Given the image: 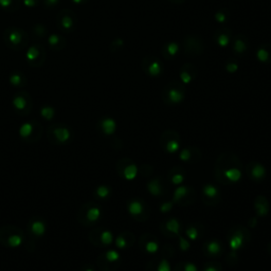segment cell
Here are the masks:
<instances>
[{
    "mask_svg": "<svg viewBox=\"0 0 271 271\" xmlns=\"http://www.w3.org/2000/svg\"><path fill=\"white\" fill-rule=\"evenodd\" d=\"M183 271H198V269H197L195 264L189 262V263H185L183 265Z\"/></svg>",
    "mask_w": 271,
    "mask_h": 271,
    "instance_id": "816d5d0a",
    "label": "cell"
},
{
    "mask_svg": "<svg viewBox=\"0 0 271 271\" xmlns=\"http://www.w3.org/2000/svg\"><path fill=\"white\" fill-rule=\"evenodd\" d=\"M48 138L53 144H63L70 140L71 131L64 123H55L49 127Z\"/></svg>",
    "mask_w": 271,
    "mask_h": 271,
    "instance_id": "30bf717a",
    "label": "cell"
},
{
    "mask_svg": "<svg viewBox=\"0 0 271 271\" xmlns=\"http://www.w3.org/2000/svg\"><path fill=\"white\" fill-rule=\"evenodd\" d=\"M158 271H170L169 264L166 260H162L158 265Z\"/></svg>",
    "mask_w": 271,
    "mask_h": 271,
    "instance_id": "681fc988",
    "label": "cell"
},
{
    "mask_svg": "<svg viewBox=\"0 0 271 271\" xmlns=\"http://www.w3.org/2000/svg\"><path fill=\"white\" fill-rule=\"evenodd\" d=\"M141 68L151 78H159L163 73V63L153 55H147L142 60Z\"/></svg>",
    "mask_w": 271,
    "mask_h": 271,
    "instance_id": "8fae6325",
    "label": "cell"
},
{
    "mask_svg": "<svg viewBox=\"0 0 271 271\" xmlns=\"http://www.w3.org/2000/svg\"><path fill=\"white\" fill-rule=\"evenodd\" d=\"M71 2H72L77 6H82V5L89 3V0H71Z\"/></svg>",
    "mask_w": 271,
    "mask_h": 271,
    "instance_id": "f5cc1de1",
    "label": "cell"
},
{
    "mask_svg": "<svg viewBox=\"0 0 271 271\" xmlns=\"http://www.w3.org/2000/svg\"><path fill=\"white\" fill-rule=\"evenodd\" d=\"M116 246L119 249H125L128 246V239L125 237V234H120L116 239Z\"/></svg>",
    "mask_w": 271,
    "mask_h": 271,
    "instance_id": "60d3db41",
    "label": "cell"
},
{
    "mask_svg": "<svg viewBox=\"0 0 271 271\" xmlns=\"http://www.w3.org/2000/svg\"><path fill=\"white\" fill-rule=\"evenodd\" d=\"M47 42L49 48L55 52L63 51L67 46V40L65 36L59 33L49 34L47 37Z\"/></svg>",
    "mask_w": 271,
    "mask_h": 271,
    "instance_id": "d6986e66",
    "label": "cell"
},
{
    "mask_svg": "<svg viewBox=\"0 0 271 271\" xmlns=\"http://www.w3.org/2000/svg\"><path fill=\"white\" fill-rule=\"evenodd\" d=\"M21 3L28 9H34L40 4V0H21Z\"/></svg>",
    "mask_w": 271,
    "mask_h": 271,
    "instance_id": "bcb514c9",
    "label": "cell"
},
{
    "mask_svg": "<svg viewBox=\"0 0 271 271\" xmlns=\"http://www.w3.org/2000/svg\"><path fill=\"white\" fill-rule=\"evenodd\" d=\"M32 35L37 39L46 38L49 35V29L45 23H36L32 27L31 29Z\"/></svg>",
    "mask_w": 271,
    "mask_h": 271,
    "instance_id": "83f0119b",
    "label": "cell"
},
{
    "mask_svg": "<svg viewBox=\"0 0 271 271\" xmlns=\"http://www.w3.org/2000/svg\"><path fill=\"white\" fill-rule=\"evenodd\" d=\"M230 18V13L227 9H219L214 14V19L217 21L219 24H225Z\"/></svg>",
    "mask_w": 271,
    "mask_h": 271,
    "instance_id": "d6a6232c",
    "label": "cell"
},
{
    "mask_svg": "<svg viewBox=\"0 0 271 271\" xmlns=\"http://www.w3.org/2000/svg\"><path fill=\"white\" fill-rule=\"evenodd\" d=\"M219 174L225 178L227 182H238L241 179V170H240V164L237 163L233 166H229L227 168H221L219 170Z\"/></svg>",
    "mask_w": 271,
    "mask_h": 271,
    "instance_id": "ac0fdd59",
    "label": "cell"
},
{
    "mask_svg": "<svg viewBox=\"0 0 271 271\" xmlns=\"http://www.w3.org/2000/svg\"><path fill=\"white\" fill-rule=\"evenodd\" d=\"M254 207H255V211H256V214H258V216L264 217L268 214L269 205H268V202L265 197L260 196V197L256 198Z\"/></svg>",
    "mask_w": 271,
    "mask_h": 271,
    "instance_id": "484cf974",
    "label": "cell"
},
{
    "mask_svg": "<svg viewBox=\"0 0 271 271\" xmlns=\"http://www.w3.org/2000/svg\"><path fill=\"white\" fill-rule=\"evenodd\" d=\"M173 203H174V202H166V203L162 204L161 207H160V211H161L162 213H167V212H169L170 210H172V208H173Z\"/></svg>",
    "mask_w": 271,
    "mask_h": 271,
    "instance_id": "c3c4849f",
    "label": "cell"
},
{
    "mask_svg": "<svg viewBox=\"0 0 271 271\" xmlns=\"http://www.w3.org/2000/svg\"><path fill=\"white\" fill-rule=\"evenodd\" d=\"M100 128H101L103 134L110 136L116 132L117 124H116V121L111 118H104L100 121Z\"/></svg>",
    "mask_w": 271,
    "mask_h": 271,
    "instance_id": "d4e9b609",
    "label": "cell"
},
{
    "mask_svg": "<svg viewBox=\"0 0 271 271\" xmlns=\"http://www.w3.org/2000/svg\"><path fill=\"white\" fill-rule=\"evenodd\" d=\"M244 241H245L244 234H242L240 231H237L231 234L229 238V246L232 251H237L240 249V247H242Z\"/></svg>",
    "mask_w": 271,
    "mask_h": 271,
    "instance_id": "4316f807",
    "label": "cell"
},
{
    "mask_svg": "<svg viewBox=\"0 0 271 271\" xmlns=\"http://www.w3.org/2000/svg\"><path fill=\"white\" fill-rule=\"evenodd\" d=\"M192 158V151L191 149H184L180 153V160L182 161H190Z\"/></svg>",
    "mask_w": 271,
    "mask_h": 271,
    "instance_id": "ee69618b",
    "label": "cell"
},
{
    "mask_svg": "<svg viewBox=\"0 0 271 271\" xmlns=\"http://www.w3.org/2000/svg\"><path fill=\"white\" fill-rule=\"evenodd\" d=\"M248 172H249V176L254 181L263 180L265 175H266V169H265L264 165L261 164V163H258V162H254V163L249 164Z\"/></svg>",
    "mask_w": 271,
    "mask_h": 271,
    "instance_id": "7402d4cb",
    "label": "cell"
},
{
    "mask_svg": "<svg viewBox=\"0 0 271 271\" xmlns=\"http://www.w3.org/2000/svg\"><path fill=\"white\" fill-rule=\"evenodd\" d=\"M180 149V142L178 137L176 136V138L173 137H166V143L164 145V150L169 153V154H174L176 152H178Z\"/></svg>",
    "mask_w": 271,
    "mask_h": 271,
    "instance_id": "1f68e13d",
    "label": "cell"
},
{
    "mask_svg": "<svg viewBox=\"0 0 271 271\" xmlns=\"http://www.w3.org/2000/svg\"><path fill=\"white\" fill-rule=\"evenodd\" d=\"M21 0H0V8L6 12H15L21 6Z\"/></svg>",
    "mask_w": 271,
    "mask_h": 271,
    "instance_id": "f546056e",
    "label": "cell"
},
{
    "mask_svg": "<svg viewBox=\"0 0 271 271\" xmlns=\"http://www.w3.org/2000/svg\"><path fill=\"white\" fill-rule=\"evenodd\" d=\"M185 233H187L188 237L191 240H196L198 238V230L196 229L195 227H193V226L192 227H189L188 229H187V232H185Z\"/></svg>",
    "mask_w": 271,
    "mask_h": 271,
    "instance_id": "f6af8a7d",
    "label": "cell"
},
{
    "mask_svg": "<svg viewBox=\"0 0 271 271\" xmlns=\"http://www.w3.org/2000/svg\"><path fill=\"white\" fill-rule=\"evenodd\" d=\"M127 209H128V212H130L131 215H133L134 217H139L144 213L145 207L141 201H137V199H135V201H132V202L128 203Z\"/></svg>",
    "mask_w": 271,
    "mask_h": 271,
    "instance_id": "cb8c5ba5",
    "label": "cell"
},
{
    "mask_svg": "<svg viewBox=\"0 0 271 271\" xmlns=\"http://www.w3.org/2000/svg\"><path fill=\"white\" fill-rule=\"evenodd\" d=\"M191 190L188 188V187H183V185H181V187H179L175 193H174V199H173V202L175 203H179L182 201V199L184 198H187L188 195L190 194Z\"/></svg>",
    "mask_w": 271,
    "mask_h": 271,
    "instance_id": "e575fe53",
    "label": "cell"
},
{
    "mask_svg": "<svg viewBox=\"0 0 271 271\" xmlns=\"http://www.w3.org/2000/svg\"><path fill=\"white\" fill-rule=\"evenodd\" d=\"M184 180V175L182 173H175L172 175V178H170V181H172L173 184H181Z\"/></svg>",
    "mask_w": 271,
    "mask_h": 271,
    "instance_id": "7dc6e473",
    "label": "cell"
},
{
    "mask_svg": "<svg viewBox=\"0 0 271 271\" xmlns=\"http://www.w3.org/2000/svg\"><path fill=\"white\" fill-rule=\"evenodd\" d=\"M124 47V40L122 38H116L110 44V50L112 52H117L120 51Z\"/></svg>",
    "mask_w": 271,
    "mask_h": 271,
    "instance_id": "ab89813d",
    "label": "cell"
},
{
    "mask_svg": "<svg viewBox=\"0 0 271 271\" xmlns=\"http://www.w3.org/2000/svg\"><path fill=\"white\" fill-rule=\"evenodd\" d=\"M56 22L63 33L73 32L78 24L77 13L70 9H63L58 14Z\"/></svg>",
    "mask_w": 271,
    "mask_h": 271,
    "instance_id": "ba28073f",
    "label": "cell"
},
{
    "mask_svg": "<svg viewBox=\"0 0 271 271\" xmlns=\"http://www.w3.org/2000/svg\"><path fill=\"white\" fill-rule=\"evenodd\" d=\"M231 50L233 52V54L236 56V58H242V56H245L250 48V44H249V39L245 34H235L232 37L231 40Z\"/></svg>",
    "mask_w": 271,
    "mask_h": 271,
    "instance_id": "7c38bea8",
    "label": "cell"
},
{
    "mask_svg": "<svg viewBox=\"0 0 271 271\" xmlns=\"http://www.w3.org/2000/svg\"><path fill=\"white\" fill-rule=\"evenodd\" d=\"M203 194L206 199L209 198V201H216L219 198V191L213 184H206L203 189Z\"/></svg>",
    "mask_w": 271,
    "mask_h": 271,
    "instance_id": "4dcf8cb0",
    "label": "cell"
},
{
    "mask_svg": "<svg viewBox=\"0 0 271 271\" xmlns=\"http://www.w3.org/2000/svg\"><path fill=\"white\" fill-rule=\"evenodd\" d=\"M185 96V86L179 81L168 82L162 90L163 101L168 105L180 104Z\"/></svg>",
    "mask_w": 271,
    "mask_h": 271,
    "instance_id": "3957f363",
    "label": "cell"
},
{
    "mask_svg": "<svg viewBox=\"0 0 271 271\" xmlns=\"http://www.w3.org/2000/svg\"><path fill=\"white\" fill-rule=\"evenodd\" d=\"M149 192L154 196H160L162 194V187L158 179H154L147 184Z\"/></svg>",
    "mask_w": 271,
    "mask_h": 271,
    "instance_id": "836d02e7",
    "label": "cell"
},
{
    "mask_svg": "<svg viewBox=\"0 0 271 271\" xmlns=\"http://www.w3.org/2000/svg\"><path fill=\"white\" fill-rule=\"evenodd\" d=\"M183 52L188 58H197L205 52V41L202 36L196 34L185 35L182 42Z\"/></svg>",
    "mask_w": 271,
    "mask_h": 271,
    "instance_id": "277c9868",
    "label": "cell"
},
{
    "mask_svg": "<svg viewBox=\"0 0 271 271\" xmlns=\"http://www.w3.org/2000/svg\"><path fill=\"white\" fill-rule=\"evenodd\" d=\"M24 56L29 66L33 68H39L45 64L47 60V49L40 42H35V44L27 49Z\"/></svg>",
    "mask_w": 271,
    "mask_h": 271,
    "instance_id": "8992f818",
    "label": "cell"
},
{
    "mask_svg": "<svg viewBox=\"0 0 271 271\" xmlns=\"http://www.w3.org/2000/svg\"><path fill=\"white\" fill-rule=\"evenodd\" d=\"M110 193H111V190L108 187H106V185H100V187L95 191L96 196L100 198H102V199L107 198L110 195Z\"/></svg>",
    "mask_w": 271,
    "mask_h": 271,
    "instance_id": "f35d334b",
    "label": "cell"
},
{
    "mask_svg": "<svg viewBox=\"0 0 271 271\" xmlns=\"http://www.w3.org/2000/svg\"><path fill=\"white\" fill-rule=\"evenodd\" d=\"M168 2L174 4V5H182L185 3V0H168Z\"/></svg>",
    "mask_w": 271,
    "mask_h": 271,
    "instance_id": "11a10c76",
    "label": "cell"
},
{
    "mask_svg": "<svg viewBox=\"0 0 271 271\" xmlns=\"http://www.w3.org/2000/svg\"><path fill=\"white\" fill-rule=\"evenodd\" d=\"M180 52V46L176 41H167L161 49L162 58L166 61H174Z\"/></svg>",
    "mask_w": 271,
    "mask_h": 271,
    "instance_id": "ffe728a7",
    "label": "cell"
},
{
    "mask_svg": "<svg viewBox=\"0 0 271 271\" xmlns=\"http://www.w3.org/2000/svg\"><path fill=\"white\" fill-rule=\"evenodd\" d=\"M80 271H94L93 268L91 266H84L81 268Z\"/></svg>",
    "mask_w": 271,
    "mask_h": 271,
    "instance_id": "9f6ffc18",
    "label": "cell"
},
{
    "mask_svg": "<svg viewBox=\"0 0 271 271\" xmlns=\"http://www.w3.org/2000/svg\"><path fill=\"white\" fill-rule=\"evenodd\" d=\"M190 247V242L187 240V239H184L183 237L180 236V248L182 251H187Z\"/></svg>",
    "mask_w": 271,
    "mask_h": 271,
    "instance_id": "f907efd6",
    "label": "cell"
},
{
    "mask_svg": "<svg viewBox=\"0 0 271 271\" xmlns=\"http://www.w3.org/2000/svg\"><path fill=\"white\" fill-rule=\"evenodd\" d=\"M44 127L38 121H29L22 124L19 128V136L27 142H36L40 139Z\"/></svg>",
    "mask_w": 271,
    "mask_h": 271,
    "instance_id": "9c48e42d",
    "label": "cell"
},
{
    "mask_svg": "<svg viewBox=\"0 0 271 271\" xmlns=\"http://www.w3.org/2000/svg\"><path fill=\"white\" fill-rule=\"evenodd\" d=\"M12 105L18 116L26 117L30 115L33 108V101L29 93L26 91H19L13 95Z\"/></svg>",
    "mask_w": 271,
    "mask_h": 271,
    "instance_id": "52a82bcc",
    "label": "cell"
},
{
    "mask_svg": "<svg viewBox=\"0 0 271 271\" xmlns=\"http://www.w3.org/2000/svg\"><path fill=\"white\" fill-rule=\"evenodd\" d=\"M233 37V32L229 27L220 26L213 34V40L220 48H226L230 46Z\"/></svg>",
    "mask_w": 271,
    "mask_h": 271,
    "instance_id": "4fadbf2b",
    "label": "cell"
},
{
    "mask_svg": "<svg viewBox=\"0 0 271 271\" xmlns=\"http://www.w3.org/2000/svg\"><path fill=\"white\" fill-rule=\"evenodd\" d=\"M3 38L6 46L12 51H21L29 44V35L21 28L12 26L4 31Z\"/></svg>",
    "mask_w": 271,
    "mask_h": 271,
    "instance_id": "6da1fadb",
    "label": "cell"
},
{
    "mask_svg": "<svg viewBox=\"0 0 271 271\" xmlns=\"http://www.w3.org/2000/svg\"><path fill=\"white\" fill-rule=\"evenodd\" d=\"M89 239L95 246H109L113 241V235L108 230L95 229L90 233Z\"/></svg>",
    "mask_w": 271,
    "mask_h": 271,
    "instance_id": "5bb4252c",
    "label": "cell"
},
{
    "mask_svg": "<svg viewBox=\"0 0 271 271\" xmlns=\"http://www.w3.org/2000/svg\"><path fill=\"white\" fill-rule=\"evenodd\" d=\"M165 227H166L167 231H169L170 233L176 234V235L179 234V231H180V224H179V221H178L176 218H172V219H169L168 221H166Z\"/></svg>",
    "mask_w": 271,
    "mask_h": 271,
    "instance_id": "d590c367",
    "label": "cell"
},
{
    "mask_svg": "<svg viewBox=\"0 0 271 271\" xmlns=\"http://www.w3.org/2000/svg\"><path fill=\"white\" fill-rule=\"evenodd\" d=\"M118 168H119V173L126 180H134L138 175L137 165L130 159L121 160L118 164Z\"/></svg>",
    "mask_w": 271,
    "mask_h": 271,
    "instance_id": "2e32d148",
    "label": "cell"
},
{
    "mask_svg": "<svg viewBox=\"0 0 271 271\" xmlns=\"http://www.w3.org/2000/svg\"><path fill=\"white\" fill-rule=\"evenodd\" d=\"M239 68V65H238V62L234 59H228L225 63V69L228 73L230 75H233L235 73L236 71L238 70Z\"/></svg>",
    "mask_w": 271,
    "mask_h": 271,
    "instance_id": "8d00e7d4",
    "label": "cell"
},
{
    "mask_svg": "<svg viewBox=\"0 0 271 271\" xmlns=\"http://www.w3.org/2000/svg\"><path fill=\"white\" fill-rule=\"evenodd\" d=\"M40 116L42 118H44L45 120L50 121L55 116V109L52 106H49V105H46L44 107H41V109H40Z\"/></svg>",
    "mask_w": 271,
    "mask_h": 271,
    "instance_id": "74e56055",
    "label": "cell"
},
{
    "mask_svg": "<svg viewBox=\"0 0 271 271\" xmlns=\"http://www.w3.org/2000/svg\"><path fill=\"white\" fill-rule=\"evenodd\" d=\"M197 75H198V69L192 63H185L180 67L179 77H180V82L183 85H188L192 83L197 78Z\"/></svg>",
    "mask_w": 271,
    "mask_h": 271,
    "instance_id": "9a60e30c",
    "label": "cell"
},
{
    "mask_svg": "<svg viewBox=\"0 0 271 271\" xmlns=\"http://www.w3.org/2000/svg\"><path fill=\"white\" fill-rule=\"evenodd\" d=\"M47 226L41 218L34 216L28 223V233L34 237H40L46 233Z\"/></svg>",
    "mask_w": 271,
    "mask_h": 271,
    "instance_id": "e0dca14e",
    "label": "cell"
},
{
    "mask_svg": "<svg viewBox=\"0 0 271 271\" xmlns=\"http://www.w3.org/2000/svg\"><path fill=\"white\" fill-rule=\"evenodd\" d=\"M60 4H61V0H42V5L45 6L46 9H49V10L58 8Z\"/></svg>",
    "mask_w": 271,
    "mask_h": 271,
    "instance_id": "7bdbcfd3",
    "label": "cell"
},
{
    "mask_svg": "<svg viewBox=\"0 0 271 271\" xmlns=\"http://www.w3.org/2000/svg\"><path fill=\"white\" fill-rule=\"evenodd\" d=\"M158 249H159L158 242H157L156 240H150L146 242L145 250L147 253H156L157 251H158Z\"/></svg>",
    "mask_w": 271,
    "mask_h": 271,
    "instance_id": "b9f144b4",
    "label": "cell"
},
{
    "mask_svg": "<svg viewBox=\"0 0 271 271\" xmlns=\"http://www.w3.org/2000/svg\"><path fill=\"white\" fill-rule=\"evenodd\" d=\"M255 56L263 64H271V45L268 42L262 44L255 51Z\"/></svg>",
    "mask_w": 271,
    "mask_h": 271,
    "instance_id": "44dd1931",
    "label": "cell"
},
{
    "mask_svg": "<svg viewBox=\"0 0 271 271\" xmlns=\"http://www.w3.org/2000/svg\"><path fill=\"white\" fill-rule=\"evenodd\" d=\"M204 271H219L218 268H216V266H213V265H209L205 268Z\"/></svg>",
    "mask_w": 271,
    "mask_h": 271,
    "instance_id": "db71d44e",
    "label": "cell"
},
{
    "mask_svg": "<svg viewBox=\"0 0 271 271\" xmlns=\"http://www.w3.org/2000/svg\"><path fill=\"white\" fill-rule=\"evenodd\" d=\"M26 234L19 227L5 225L0 228V244L7 248H16L24 241Z\"/></svg>",
    "mask_w": 271,
    "mask_h": 271,
    "instance_id": "7a4b0ae2",
    "label": "cell"
},
{
    "mask_svg": "<svg viewBox=\"0 0 271 271\" xmlns=\"http://www.w3.org/2000/svg\"><path fill=\"white\" fill-rule=\"evenodd\" d=\"M205 251L209 256H217L221 253L223 248L218 240H211L205 246Z\"/></svg>",
    "mask_w": 271,
    "mask_h": 271,
    "instance_id": "f1b7e54d",
    "label": "cell"
},
{
    "mask_svg": "<svg viewBox=\"0 0 271 271\" xmlns=\"http://www.w3.org/2000/svg\"><path fill=\"white\" fill-rule=\"evenodd\" d=\"M9 83L12 85L13 87L16 88H21L24 87L27 84V78L26 76L19 70H14L9 76Z\"/></svg>",
    "mask_w": 271,
    "mask_h": 271,
    "instance_id": "603a6c76",
    "label": "cell"
},
{
    "mask_svg": "<svg viewBox=\"0 0 271 271\" xmlns=\"http://www.w3.org/2000/svg\"><path fill=\"white\" fill-rule=\"evenodd\" d=\"M102 215V211L100 206L94 203H87L80 208L78 211L77 219L82 225H92L96 223Z\"/></svg>",
    "mask_w": 271,
    "mask_h": 271,
    "instance_id": "5b68a950",
    "label": "cell"
}]
</instances>
